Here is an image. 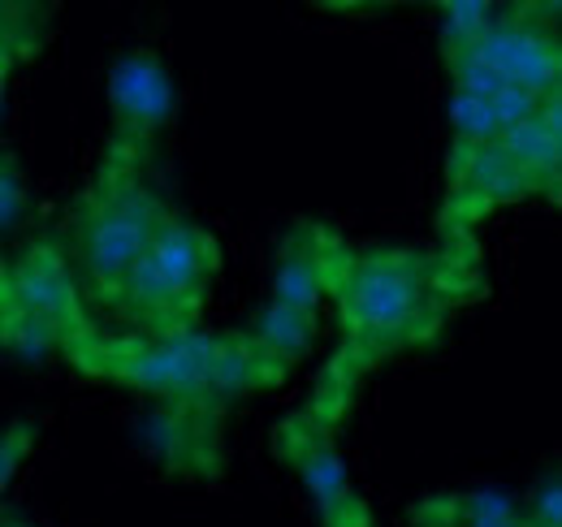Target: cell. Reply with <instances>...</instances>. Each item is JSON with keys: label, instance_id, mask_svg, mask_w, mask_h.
I'll use <instances>...</instances> for the list:
<instances>
[{"label": "cell", "instance_id": "obj_1", "mask_svg": "<svg viewBox=\"0 0 562 527\" xmlns=\"http://www.w3.org/2000/svg\"><path fill=\"white\" fill-rule=\"evenodd\" d=\"M342 299V321L363 350H390L420 341L437 329V281L432 264L403 251L342 256L329 272Z\"/></svg>", "mask_w": 562, "mask_h": 527}, {"label": "cell", "instance_id": "obj_2", "mask_svg": "<svg viewBox=\"0 0 562 527\" xmlns=\"http://www.w3.org/2000/svg\"><path fill=\"white\" fill-rule=\"evenodd\" d=\"M212 264H216V247H212L209 234L187 225V221L165 216L160 229L151 234V247L135 260V268L122 281L126 307L182 329V321L200 303V285L212 272Z\"/></svg>", "mask_w": 562, "mask_h": 527}, {"label": "cell", "instance_id": "obj_3", "mask_svg": "<svg viewBox=\"0 0 562 527\" xmlns=\"http://www.w3.org/2000/svg\"><path fill=\"white\" fill-rule=\"evenodd\" d=\"M216 355V337L209 333L169 329L151 341H117L100 350V368L117 381H131L139 390L165 394L173 402H204L209 397V363Z\"/></svg>", "mask_w": 562, "mask_h": 527}, {"label": "cell", "instance_id": "obj_4", "mask_svg": "<svg viewBox=\"0 0 562 527\" xmlns=\"http://www.w3.org/2000/svg\"><path fill=\"white\" fill-rule=\"evenodd\" d=\"M160 203L143 191L139 182L122 178L117 187H109L95 199L87 234H82V260L87 272L104 285V290H122L126 272L135 268L143 251L151 247V234L160 229Z\"/></svg>", "mask_w": 562, "mask_h": 527}, {"label": "cell", "instance_id": "obj_5", "mask_svg": "<svg viewBox=\"0 0 562 527\" xmlns=\"http://www.w3.org/2000/svg\"><path fill=\"white\" fill-rule=\"evenodd\" d=\"M109 96H113L117 134L126 143H147L173 113V87H169L165 69L156 66L151 57H143V53L139 57H122L113 66Z\"/></svg>", "mask_w": 562, "mask_h": 527}, {"label": "cell", "instance_id": "obj_6", "mask_svg": "<svg viewBox=\"0 0 562 527\" xmlns=\"http://www.w3.org/2000/svg\"><path fill=\"white\" fill-rule=\"evenodd\" d=\"M9 303L18 307V316L44 321V325H53V329L78 325L74 285L53 251H35L26 264H18V272L9 277Z\"/></svg>", "mask_w": 562, "mask_h": 527}, {"label": "cell", "instance_id": "obj_7", "mask_svg": "<svg viewBox=\"0 0 562 527\" xmlns=\"http://www.w3.org/2000/svg\"><path fill=\"white\" fill-rule=\"evenodd\" d=\"M294 467L303 471L321 515L329 527H368V515L355 497L351 480H347V467L338 459V450L325 441V437H303L299 450H294Z\"/></svg>", "mask_w": 562, "mask_h": 527}, {"label": "cell", "instance_id": "obj_8", "mask_svg": "<svg viewBox=\"0 0 562 527\" xmlns=\"http://www.w3.org/2000/svg\"><path fill=\"white\" fill-rule=\"evenodd\" d=\"M528 178H537V187H550L559 182V165H562V104L559 96H546L541 100V113L532 122H519L510 131H502L493 138Z\"/></svg>", "mask_w": 562, "mask_h": 527}, {"label": "cell", "instance_id": "obj_9", "mask_svg": "<svg viewBox=\"0 0 562 527\" xmlns=\"http://www.w3.org/2000/svg\"><path fill=\"white\" fill-rule=\"evenodd\" d=\"M281 368L278 359H269L247 333L238 337H216V355L209 363V394L216 397H238L256 385H273L281 381Z\"/></svg>", "mask_w": 562, "mask_h": 527}, {"label": "cell", "instance_id": "obj_10", "mask_svg": "<svg viewBox=\"0 0 562 527\" xmlns=\"http://www.w3.org/2000/svg\"><path fill=\"white\" fill-rule=\"evenodd\" d=\"M454 191L459 195H476L481 203H502V199H519L537 191V178H528L497 143L472 147L463 169L454 173Z\"/></svg>", "mask_w": 562, "mask_h": 527}, {"label": "cell", "instance_id": "obj_11", "mask_svg": "<svg viewBox=\"0 0 562 527\" xmlns=\"http://www.w3.org/2000/svg\"><path fill=\"white\" fill-rule=\"evenodd\" d=\"M325 285H329V256L325 251H312L303 238L281 251L278 281H273L278 303L299 307V312H316V299Z\"/></svg>", "mask_w": 562, "mask_h": 527}, {"label": "cell", "instance_id": "obj_12", "mask_svg": "<svg viewBox=\"0 0 562 527\" xmlns=\"http://www.w3.org/2000/svg\"><path fill=\"white\" fill-rule=\"evenodd\" d=\"M269 359H278L281 368L285 363H294L307 346H312V337H316V312H299V307H285V303H269L256 321H251V333H247Z\"/></svg>", "mask_w": 562, "mask_h": 527}, {"label": "cell", "instance_id": "obj_13", "mask_svg": "<svg viewBox=\"0 0 562 527\" xmlns=\"http://www.w3.org/2000/svg\"><path fill=\"white\" fill-rule=\"evenodd\" d=\"M493 18H497V9H493L490 0H454V4H446V9H441L446 53H463V48H472V44L490 31Z\"/></svg>", "mask_w": 562, "mask_h": 527}, {"label": "cell", "instance_id": "obj_14", "mask_svg": "<svg viewBox=\"0 0 562 527\" xmlns=\"http://www.w3.org/2000/svg\"><path fill=\"white\" fill-rule=\"evenodd\" d=\"M450 126H454L459 147H485L497 138L490 100H476V96H459V91L450 96Z\"/></svg>", "mask_w": 562, "mask_h": 527}, {"label": "cell", "instance_id": "obj_15", "mask_svg": "<svg viewBox=\"0 0 562 527\" xmlns=\"http://www.w3.org/2000/svg\"><path fill=\"white\" fill-rule=\"evenodd\" d=\"M446 61H450V74H454V91L459 96H476V100H490L493 91L502 87V78L493 74L472 48H463V53H446Z\"/></svg>", "mask_w": 562, "mask_h": 527}, {"label": "cell", "instance_id": "obj_16", "mask_svg": "<svg viewBox=\"0 0 562 527\" xmlns=\"http://www.w3.org/2000/svg\"><path fill=\"white\" fill-rule=\"evenodd\" d=\"M490 113H493L497 134H502V131H510V126H519V122H532V117L541 113V96H532V91H524V87L502 82V87L490 96Z\"/></svg>", "mask_w": 562, "mask_h": 527}, {"label": "cell", "instance_id": "obj_17", "mask_svg": "<svg viewBox=\"0 0 562 527\" xmlns=\"http://www.w3.org/2000/svg\"><path fill=\"white\" fill-rule=\"evenodd\" d=\"M463 519H468V527H528V519L515 511V502L502 497V493L463 497Z\"/></svg>", "mask_w": 562, "mask_h": 527}, {"label": "cell", "instance_id": "obj_18", "mask_svg": "<svg viewBox=\"0 0 562 527\" xmlns=\"http://www.w3.org/2000/svg\"><path fill=\"white\" fill-rule=\"evenodd\" d=\"M61 333L53 329V325H44V321H31V316H13L9 325H4V341L22 355V359H44L48 350H53V341H57Z\"/></svg>", "mask_w": 562, "mask_h": 527}, {"label": "cell", "instance_id": "obj_19", "mask_svg": "<svg viewBox=\"0 0 562 527\" xmlns=\"http://www.w3.org/2000/svg\"><path fill=\"white\" fill-rule=\"evenodd\" d=\"M528 527H562V484L559 471H550L546 489H537V497L528 502Z\"/></svg>", "mask_w": 562, "mask_h": 527}, {"label": "cell", "instance_id": "obj_20", "mask_svg": "<svg viewBox=\"0 0 562 527\" xmlns=\"http://www.w3.org/2000/svg\"><path fill=\"white\" fill-rule=\"evenodd\" d=\"M18 208H22V178L9 160H0V229L18 216Z\"/></svg>", "mask_w": 562, "mask_h": 527}, {"label": "cell", "instance_id": "obj_21", "mask_svg": "<svg viewBox=\"0 0 562 527\" xmlns=\"http://www.w3.org/2000/svg\"><path fill=\"white\" fill-rule=\"evenodd\" d=\"M22 450H26V433H22V428L9 433V437H0V489H4V480L13 475V462L22 459Z\"/></svg>", "mask_w": 562, "mask_h": 527}, {"label": "cell", "instance_id": "obj_22", "mask_svg": "<svg viewBox=\"0 0 562 527\" xmlns=\"http://www.w3.org/2000/svg\"><path fill=\"white\" fill-rule=\"evenodd\" d=\"M9 9H0V69H4V48H9Z\"/></svg>", "mask_w": 562, "mask_h": 527}]
</instances>
